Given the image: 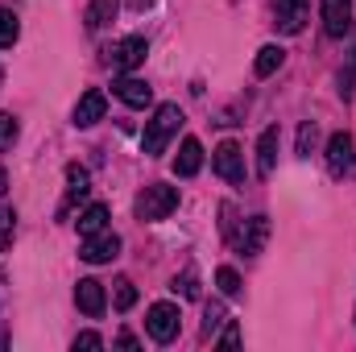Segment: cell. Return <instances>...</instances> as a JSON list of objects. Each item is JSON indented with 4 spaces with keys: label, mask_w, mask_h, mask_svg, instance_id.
Returning <instances> with one entry per match:
<instances>
[{
    "label": "cell",
    "mask_w": 356,
    "mask_h": 352,
    "mask_svg": "<svg viewBox=\"0 0 356 352\" xmlns=\"http://www.w3.org/2000/svg\"><path fill=\"white\" fill-rule=\"evenodd\" d=\"M178 125H182V108H178V104H162V108H154V120L145 125V137H141V150H145L149 158H158V154H166V145L175 141Z\"/></svg>",
    "instance_id": "cell-1"
},
{
    "label": "cell",
    "mask_w": 356,
    "mask_h": 352,
    "mask_svg": "<svg viewBox=\"0 0 356 352\" xmlns=\"http://www.w3.org/2000/svg\"><path fill=\"white\" fill-rule=\"evenodd\" d=\"M178 207V186H166V182H149L141 195H137V220H145V224H158V220H166L170 211Z\"/></svg>",
    "instance_id": "cell-2"
},
{
    "label": "cell",
    "mask_w": 356,
    "mask_h": 352,
    "mask_svg": "<svg viewBox=\"0 0 356 352\" xmlns=\"http://www.w3.org/2000/svg\"><path fill=\"white\" fill-rule=\"evenodd\" d=\"M145 54H149V42L133 33V38H120V42H116V46L104 54V63H108L116 75H133V71L145 63Z\"/></svg>",
    "instance_id": "cell-3"
},
{
    "label": "cell",
    "mask_w": 356,
    "mask_h": 352,
    "mask_svg": "<svg viewBox=\"0 0 356 352\" xmlns=\"http://www.w3.org/2000/svg\"><path fill=\"white\" fill-rule=\"evenodd\" d=\"M178 328H182V311H178L175 303H154V307H149L145 332H149L158 344H170V340L178 336Z\"/></svg>",
    "instance_id": "cell-4"
},
{
    "label": "cell",
    "mask_w": 356,
    "mask_h": 352,
    "mask_svg": "<svg viewBox=\"0 0 356 352\" xmlns=\"http://www.w3.org/2000/svg\"><path fill=\"white\" fill-rule=\"evenodd\" d=\"M327 170H332L336 178H344V175H353L356 170L353 133H332V137H327Z\"/></svg>",
    "instance_id": "cell-5"
},
{
    "label": "cell",
    "mask_w": 356,
    "mask_h": 352,
    "mask_svg": "<svg viewBox=\"0 0 356 352\" xmlns=\"http://www.w3.org/2000/svg\"><path fill=\"white\" fill-rule=\"evenodd\" d=\"M116 253H120V237H116L112 228L91 232V237H83V245H79V257L88 265H104V262H112Z\"/></svg>",
    "instance_id": "cell-6"
},
{
    "label": "cell",
    "mask_w": 356,
    "mask_h": 352,
    "mask_svg": "<svg viewBox=\"0 0 356 352\" xmlns=\"http://www.w3.org/2000/svg\"><path fill=\"white\" fill-rule=\"evenodd\" d=\"M211 166H216V175L224 178V182H245V154H241L236 141H224L211 154Z\"/></svg>",
    "instance_id": "cell-7"
},
{
    "label": "cell",
    "mask_w": 356,
    "mask_h": 352,
    "mask_svg": "<svg viewBox=\"0 0 356 352\" xmlns=\"http://www.w3.org/2000/svg\"><path fill=\"white\" fill-rule=\"evenodd\" d=\"M266 237H269V220H266V216H249V220H245V228L232 237V245H236L245 257H257V253L266 249Z\"/></svg>",
    "instance_id": "cell-8"
},
{
    "label": "cell",
    "mask_w": 356,
    "mask_h": 352,
    "mask_svg": "<svg viewBox=\"0 0 356 352\" xmlns=\"http://www.w3.org/2000/svg\"><path fill=\"white\" fill-rule=\"evenodd\" d=\"M104 112H108V95L99 88H91L79 95V104H75V112H71V120H75V129H91V125H99L104 120Z\"/></svg>",
    "instance_id": "cell-9"
},
{
    "label": "cell",
    "mask_w": 356,
    "mask_h": 352,
    "mask_svg": "<svg viewBox=\"0 0 356 352\" xmlns=\"http://www.w3.org/2000/svg\"><path fill=\"white\" fill-rule=\"evenodd\" d=\"M319 8H323L327 38H344L348 25H353V0H319Z\"/></svg>",
    "instance_id": "cell-10"
},
{
    "label": "cell",
    "mask_w": 356,
    "mask_h": 352,
    "mask_svg": "<svg viewBox=\"0 0 356 352\" xmlns=\"http://www.w3.org/2000/svg\"><path fill=\"white\" fill-rule=\"evenodd\" d=\"M75 303H79V311H83V315L99 319V315H104V307H108V294H104V286H99L95 278H79V286H75Z\"/></svg>",
    "instance_id": "cell-11"
},
{
    "label": "cell",
    "mask_w": 356,
    "mask_h": 352,
    "mask_svg": "<svg viewBox=\"0 0 356 352\" xmlns=\"http://www.w3.org/2000/svg\"><path fill=\"white\" fill-rule=\"evenodd\" d=\"M112 91H116L129 108H149V104H154V88H149L145 79H137V75H120V79L112 83Z\"/></svg>",
    "instance_id": "cell-12"
},
{
    "label": "cell",
    "mask_w": 356,
    "mask_h": 352,
    "mask_svg": "<svg viewBox=\"0 0 356 352\" xmlns=\"http://www.w3.org/2000/svg\"><path fill=\"white\" fill-rule=\"evenodd\" d=\"M88 195H91V175L79 166V162H71V166H67V203H63V211H58V216L67 220V216H71V207H75L79 199H88Z\"/></svg>",
    "instance_id": "cell-13"
},
{
    "label": "cell",
    "mask_w": 356,
    "mask_h": 352,
    "mask_svg": "<svg viewBox=\"0 0 356 352\" xmlns=\"http://www.w3.org/2000/svg\"><path fill=\"white\" fill-rule=\"evenodd\" d=\"M273 13H277V25H282V33H302V25H307V0H273Z\"/></svg>",
    "instance_id": "cell-14"
},
{
    "label": "cell",
    "mask_w": 356,
    "mask_h": 352,
    "mask_svg": "<svg viewBox=\"0 0 356 352\" xmlns=\"http://www.w3.org/2000/svg\"><path fill=\"white\" fill-rule=\"evenodd\" d=\"M199 166H203V145H199L195 137H186V141L178 145L175 175H178V178H191V175H199Z\"/></svg>",
    "instance_id": "cell-15"
},
{
    "label": "cell",
    "mask_w": 356,
    "mask_h": 352,
    "mask_svg": "<svg viewBox=\"0 0 356 352\" xmlns=\"http://www.w3.org/2000/svg\"><path fill=\"white\" fill-rule=\"evenodd\" d=\"M273 162H277V129H266L261 141H257V175L269 178L273 175Z\"/></svg>",
    "instance_id": "cell-16"
},
{
    "label": "cell",
    "mask_w": 356,
    "mask_h": 352,
    "mask_svg": "<svg viewBox=\"0 0 356 352\" xmlns=\"http://www.w3.org/2000/svg\"><path fill=\"white\" fill-rule=\"evenodd\" d=\"M282 63H286V50H282V46H261L257 58H253V75H257V79H269Z\"/></svg>",
    "instance_id": "cell-17"
},
{
    "label": "cell",
    "mask_w": 356,
    "mask_h": 352,
    "mask_svg": "<svg viewBox=\"0 0 356 352\" xmlns=\"http://www.w3.org/2000/svg\"><path fill=\"white\" fill-rule=\"evenodd\" d=\"M79 237H91V232H99V228H108V207L104 203H88L83 211H79Z\"/></svg>",
    "instance_id": "cell-18"
},
{
    "label": "cell",
    "mask_w": 356,
    "mask_h": 352,
    "mask_svg": "<svg viewBox=\"0 0 356 352\" xmlns=\"http://www.w3.org/2000/svg\"><path fill=\"white\" fill-rule=\"evenodd\" d=\"M112 17H116V0H91L88 4V29L91 33H99Z\"/></svg>",
    "instance_id": "cell-19"
},
{
    "label": "cell",
    "mask_w": 356,
    "mask_h": 352,
    "mask_svg": "<svg viewBox=\"0 0 356 352\" xmlns=\"http://www.w3.org/2000/svg\"><path fill=\"white\" fill-rule=\"evenodd\" d=\"M216 286H220L224 298H236V294L245 290V286H241V273H236L232 265H220V269H216Z\"/></svg>",
    "instance_id": "cell-20"
},
{
    "label": "cell",
    "mask_w": 356,
    "mask_h": 352,
    "mask_svg": "<svg viewBox=\"0 0 356 352\" xmlns=\"http://www.w3.org/2000/svg\"><path fill=\"white\" fill-rule=\"evenodd\" d=\"M315 141H319V125L315 120H302L298 125V158H311L315 154Z\"/></svg>",
    "instance_id": "cell-21"
},
{
    "label": "cell",
    "mask_w": 356,
    "mask_h": 352,
    "mask_svg": "<svg viewBox=\"0 0 356 352\" xmlns=\"http://www.w3.org/2000/svg\"><path fill=\"white\" fill-rule=\"evenodd\" d=\"M112 286H116V290H112V303H116V311H129V307L137 303V286H133L129 278H116Z\"/></svg>",
    "instance_id": "cell-22"
},
{
    "label": "cell",
    "mask_w": 356,
    "mask_h": 352,
    "mask_svg": "<svg viewBox=\"0 0 356 352\" xmlns=\"http://www.w3.org/2000/svg\"><path fill=\"white\" fill-rule=\"evenodd\" d=\"M17 38H21V21H17L13 13H4V8H0V50L17 46Z\"/></svg>",
    "instance_id": "cell-23"
},
{
    "label": "cell",
    "mask_w": 356,
    "mask_h": 352,
    "mask_svg": "<svg viewBox=\"0 0 356 352\" xmlns=\"http://www.w3.org/2000/svg\"><path fill=\"white\" fill-rule=\"evenodd\" d=\"M13 232H17V211L8 203H0V249L13 245Z\"/></svg>",
    "instance_id": "cell-24"
},
{
    "label": "cell",
    "mask_w": 356,
    "mask_h": 352,
    "mask_svg": "<svg viewBox=\"0 0 356 352\" xmlns=\"http://www.w3.org/2000/svg\"><path fill=\"white\" fill-rule=\"evenodd\" d=\"M220 323H224V303H207V311H203V336H216Z\"/></svg>",
    "instance_id": "cell-25"
},
{
    "label": "cell",
    "mask_w": 356,
    "mask_h": 352,
    "mask_svg": "<svg viewBox=\"0 0 356 352\" xmlns=\"http://www.w3.org/2000/svg\"><path fill=\"white\" fill-rule=\"evenodd\" d=\"M17 141V116L13 112H0V150H8Z\"/></svg>",
    "instance_id": "cell-26"
},
{
    "label": "cell",
    "mask_w": 356,
    "mask_h": 352,
    "mask_svg": "<svg viewBox=\"0 0 356 352\" xmlns=\"http://www.w3.org/2000/svg\"><path fill=\"white\" fill-rule=\"evenodd\" d=\"M175 290L182 294V298H195V294H199V282H195V273H191V269H186L182 278H175Z\"/></svg>",
    "instance_id": "cell-27"
},
{
    "label": "cell",
    "mask_w": 356,
    "mask_h": 352,
    "mask_svg": "<svg viewBox=\"0 0 356 352\" xmlns=\"http://www.w3.org/2000/svg\"><path fill=\"white\" fill-rule=\"evenodd\" d=\"M79 349H104V340H99L95 332H79V336H75V352Z\"/></svg>",
    "instance_id": "cell-28"
},
{
    "label": "cell",
    "mask_w": 356,
    "mask_h": 352,
    "mask_svg": "<svg viewBox=\"0 0 356 352\" xmlns=\"http://www.w3.org/2000/svg\"><path fill=\"white\" fill-rule=\"evenodd\" d=\"M220 344H224V349H236V344H241V332H236V323H228V328H224Z\"/></svg>",
    "instance_id": "cell-29"
},
{
    "label": "cell",
    "mask_w": 356,
    "mask_h": 352,
    "mask_svg": "<svg viewBox=\"0 0 356 352\" xmlns=\"http://www.w3.org/2000/svg\"><path fill=\"white\" fill-rule=\"evenodd\" d=\"M116 344H120V349H129V352L141 349V344H137V336H129V332H120V340H116Z\"/></svg>",
    "instance_id": "cell-30"
},
{
    "label": "cell",
    "mask_w": 356,
    "mask_h": 352,
    "mask_svg": "<svg viewBox=\"0 0 356 352\" xmlns=\"http://www.w3.org/2000/svg\"><path fill=\"white\" fill-rule=\"evenodd\" d=\"M4 186H8V175H4V166H0V195H4Z\"/></svg>",
    "instance_id": "cell-31"
},
{
    "label": "cell",
    "mask_w": 356,
    "mask_h": 352,
    "mask_svg": "<svg viewBox=\"0 0 356 352\" xmlns=\"http://www.w3.org/2000/svg\"><path fill=\"white\" fill-rule=\"evenodd\" d=\"M0 79H4V71H0Z\"/></svg>",
    "instance_id": "cell-32"
}]
</instances>
